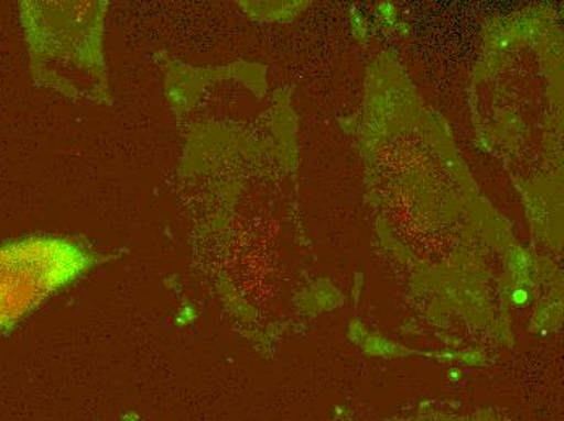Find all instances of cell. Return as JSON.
I'll return each instance as SVG.
<instances>
[{
	"label": "cell",
	"mask_w": 564,
	"mask_h": 421,
	"mask_svg": "<svg viewBox=\"0 0 564 421\" xmlns=\"http://www.w3.org/2000/svg\"><path fill=\"white\" fill-rule=\"evenodd\" d=\"M91 265L82 246L33 237L0 245V331L10 330Z\"/></svg>",
	"instance_id": "1"
},
{
	"label": "cell",
	"mask_w": 564,
	"mask_h": 421,
	"mask_svg": "<svg viewBox=\"0 0 564 421\" xmlns=\"http://www.w3.org/2000/svg\"><path fill=\"white\" fill-rule=\"evenodd\" d=\"M514 300L518 301V303H522V301L525 300V293H522V292L516 293Z\"/></svg>",
	"instance_id": "2"
}]
</instances>
